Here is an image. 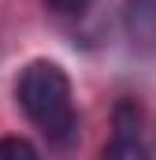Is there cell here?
Masks as SVG:
<instances>
[{
	"label": "cell",
	"instance_id": "obj_3",
	"mask_svg": "<svg viewBox=\"0 0 156 160\" xmlns=\"http://www.w3.org/2000/svg\"><path fill=\"white\" fill-rule=\"evenodd\" d=\"M0 160H41L26 138H0Z\"/></svg>",
	"mask_w": 156,
	"mask_h": 160
},
{
	"label": "cell",
	"instance_id": "obj_2",
	"mask_svg": "<svg viewBox=\"0 0 156 160\" xmlns=\"http://www.w3.org/2000/svg\"><path fill=\"white\" fill-rule=\"evenodd\" d=\"M104 160H149V149L138 142V138H112L104 145Z\"/></svg>",
	"mask_w": 156,
	"mask_h": 160
},
{
	"label": "cell",
	"instance_id": "obj_1",
	"mask_svg": "<svg viewBox=\"0 0 156 160\" xmlns=\"http://www.w3.org/2000/svg\"><path fill=\"white\" fill-rule=\"evenodd\" d=\"M15 101L26 119L37 127L52 145H71L78 138V116L71 104V78L60 63L34 60L15 82Z\"/></svg>",
	"mask_w": 156,
	"mask_h": 160
},
{
	"label": "cell",
	"instance_id": "obj_4",
	"mask_svg": "<svg viewBox=\"0 0 156 160\" xmlns=\"http://www.w3.org/2000/svg\"><path fill=\"white\" fill-rule=\"evenodd\" d=\"M56 15H82L85 8H89V0H45Z\"/></svg>",
	"mask_w": 156,
	"mask_h": 160
}]
</instances>
